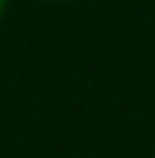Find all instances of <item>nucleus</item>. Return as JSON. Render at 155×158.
I'll return each mask as SVG.
<instances>
[{
  "label": "nucleus",
  "instance_id": "f03ea898",
  "mask_svg": "<svg viewBox=\"0 0 155 158\" xmlns=\"http://www.w3.org/2000/svg\"><path fill=\"white\" fill-rule=\"evenodd\" d=\"M54 3H64V0H54Z\"/></svg>",
  "mask_w": 155,
  "mask_h": 158
},
{
  "label": "nucleus",
  "instance_id": "f257e3e1",
  "mask_svg": "<svg viewBox=\"0 0 155 158\" xmlns=\"http://www.w3.org/2000/svg\"><path fill=\"white\" fill-rule=\"evenodd\" d=\"M3 10H7V0H0V17H3Z\"/></svg>",
  "mask_w": 155,
  "mask_h": 158
}]
</instances>
